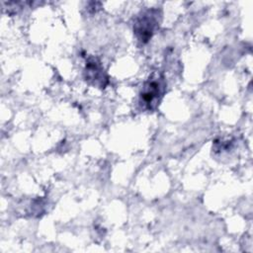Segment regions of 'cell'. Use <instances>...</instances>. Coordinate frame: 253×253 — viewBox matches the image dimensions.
I'll return each instance as SVG.
<instances>
[{"instance_id":"1","label":"cell","mask_w":253,"mask_h":253,"mask_svg":"<svg viewBox=\"0 0 253 253\" xmlns=\"http://www.w3.org/2000/svg\"><path fill=\"white\" fill-rule=\"evenodd\" d=\"M166 91V81L161 73H153L144 82L139 94V107L142 111H155Z\"/></svg>"},{"instance_id":"2","label":"cell","mask_w":253,"mask_h":253,"mask_svg":"<svg viewBox=\"0 0 253 253\" xmlns=\"http://www.w3.org/2000/svg\"><path fill=\"white\" fill-rule=\"evenodd\" d=\"M160 21L161 13L158 9L152 8L140 12L133 23V34L136 40L142 44L148 42L159 28Z\"/></svg>"},{"instance_id":"3","label":"cell","mask_w":253,"mask_h":253,"mask_svg":"<svg viewBox=\"0 0 253 253\" xmlns=\"http://www.w3.org/2000/svg\"><path fill=\"white\" fill-rule=\"evenodd\" d=\"M83 73L85 81L92 86L104 89L109 83V77L101 61L97 57L89 56L86 59Z\"/></svg>"}]
</instances>
